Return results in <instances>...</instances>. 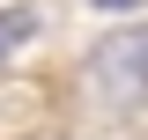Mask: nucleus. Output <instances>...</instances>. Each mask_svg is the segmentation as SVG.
<instances>
[{"label":"nucleus","instance_id":"nucleus-1","mask_svg":"<svg viewBox=\"0 0 148 140\" xmlns=\"http://www.w3.org/2000/svg\"><path fill=\"white\" fill-rule=\"evenodd\" d=\"M89 81L104 88L111 103H148V30H119L96 44L89 59Z\"/></svg>","mask_w":148,"mask_h":140},{"label":"nucleus","instance_id":"nucleus-2","mask_svg":"<svg viewBox=\"0 0 148 140\" xmlns=\"http://www.w3.org/2000/svg\"><path fill=\"white\" fill-rule=\"evenodd\" d=\"M30 30H37V15H30V7H0V59H8V52H22V44H30Z\"/></svg>","mask_w":148,"mask_h":140},{"label":"nucleus","instance_id":"nucleus-3","mask_svg":"<svg viewBox=\"0 0 148 140\" xmlns=\"http://www.w3.org/2000/svg\"><path fill=\"white\" fill-rule=\"evenodd\" d=\"M111 7H126V0H111Z\"/></svg>","mask_w":148,"mask_h":140}]
</instances>
